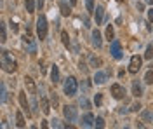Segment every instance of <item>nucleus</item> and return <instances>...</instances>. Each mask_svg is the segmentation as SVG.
Masks as SVG:
<instances>
[{"label": "nucleus", "instance_id": "obj_1", "mask_svg": "<svg viewBox=\"0 0 153 129\" xmlns=\"http://www.w3.org/2000/svg\"><path fill=\"white\" fill-rule=\"evenodd\" d=\"M16 68H18V63H16V60L10 56L7 51H2V70H4V72H9V73H12V72H16Z\"/></svg>", "mask_w": 153, "mask_h": 129}, {"label": "nucleus", "instance_id": "obj_2", "mask_svg": "<svg viewBox=\"0 0 153 129\" xmlns=\"http://www.w3.org/2000/svg\"><path fill=\"white\" fill-rule=\"evenodd\" d=\"M63 89H64V94L66 96H75L77 94V89H78V82L75 77H68L66 82H64V86H63Z\"/></svg>", "mask_w": 153, "mask_h": 129}, {"label": "nucleus", "instance_id": "obj_3", "mask_svg": "<svg viewBox=\"0 0 153 129\" xmlns=\"http://www.w3.org/2000/svg\"><path fill=\"white\" fill-rule=\"evenodd\" d=\"M37 33H38L40 40H44L47 37V19H45V16H40L37 19Z\"/></svg>", "mask_w": 153, "mask_h": 129}, {"label": "nucleus", "instance_id": "obj_4", "mask_svg": "<svg viewBox=\"0 0 153 129\" xmlns=\"http://www.w3.org/2000/svg\"><path fill=\"white\" fill-rule=\"evenodd\" d=\"M63 113H64V119L68 120V122H73V120H77V117H78L77 108L72 107V105H66V107L63 108Z\"/></svg>", "mask_w": 153, "mask_h": 129}, {"label": "nucleus", "instance_id": "obj_5", "mask_svg": "<svg viewBox=\"0 0 153 129\" xmlns=\"http://www.w3.org/2000/svg\"><path fill=\"white\" fill-rule=\"evenodd\" d=\"M19 105H21V108L26 112L28 117L33 115V112L30 110V103H28V99H26V92H19Z\"/></svg>", "mask_w": 153, "mask_h": 129}, {"label": "nucleus", "instance_id": "obj_6", "mask_svg": "<svg viewBox=\"0 0 153 129\" xmlns=\"http://www.w3.org/2000/svg\"><path fill=\"white\" fill-rule=\"evenodd\" d=\"M141 68V58L139 56H132L131 58V65H129V72L131 73H137Z\"/></svg>", "mask_w": 153, "mask_h": 129}, {"label": "nucleus", "instance_id": "obj_7", "mask_svg": "<svg viewBox=\"0 0 153 129\" xmlns=\"http://www.w3.org/2000/svg\"><path fill=\"white\" fill-rule=\"evenodd\" d=\"M112 94L115 99H122L125 96V89H123L120 84H113L112 86Z\"/></svg>", "mask_w": 153, "mask_h": 129}, {"label": "nucleus", "instance_id": "obj_8", "mask_svg": "<svg viewBox=\"0 0 153 129\" xmlns=\"http://www.w3.org/2000/svg\"><path fill=\"white\" fill-rule=\"evenodd\" d=\"M112 56L115 60L122 58V51H120V42L118 40H112Z\"/></svg>", "mask_w": 153, "mask_h": 129}, {"label": "nucleus", "instance_id": "obj_9", "mask_svg": "<svg viewBox=\"0 0 153 129\" xmlns=\"http://www.w3.org/2000/svg\"><path fill=\"white\" fill-rule=\"evenodd\" d=\"M94 14H96V25H101L103 19H104V7L103 5H98L94 9Z\"/></svg>", "mask_w": 153, "mask_h": 129}, {"label": "nucleus", "instance_id": "obj_10", "mask_svg": "<svg viewBox=\"0 0 153 129\" xmlns=\"http://www.w3.org/2000/svg\"><path fill=\"white\" fill-rule=\"evenodd\" d=\"M94 122H96V119H94L92 113H85V115L82 117V126H85V128H92Z\"/></svg>", "mask_w": 153, "mask_h": 129}, {"label": "nucleus", "instance_id": "obj_11", "mask_svg": "<svg viewBox=\"0 0 153 129\" xmlns=\"http://www.w3.org/2000/svg\"><path fill=\"white\" fill-rule=\"evenodd\" d=\"M92 44H94V45H96L98 49H99V47H101V45H103V39H101V33H99V31H98V30H94V31H92Z\"/></svg>", "mask_w": 153, "mask_h": 129}, {"label": "nucleus", "instance_id": "obj_12", "mask_svg": "<svg viewBox=\"0 0 153 129\" xmlns=\"http://www.w3.org/2000/svg\"><path fill=\"white\" fill-rule=\"evenodd\" d=\"M132 94L136 96V98L143 96V87H141V82H137V80H134V82H132Z\"/></svg>", "mask_w": 153, "mask_h": 129}, {"label": "nucleus", "instance_id": "obj_13", "mask_svg": "<svg viewBox=\"0 0 153 129\" xmlns=\"http://www.w3.org/2000/svg\"><path fill=\"white\" fill-rule=\"evenodd\" d=\"M24 86H26V91H28V92H31V94L37 91V86H35V82H33V79H31V77H24Z\"/></svg>", "mask_w": 153, "mask_h": 129}, {"label": "nucleus", "instance_id": "obj_14", "mask_svg": "<svg viewBox=\"0 0 153 129\" xmlns=\"http://www.w3.org/2000/svg\"><path fill=\"white\" fill-rule=\"evenodd\" d=\"M108 79V73L106 72H96V75H94V82L96 84H104Z\"/></svg>", "mask_w": 153, "mask_h": 129}, {"label": "nucleus", "instance_id": "obj_15", "mask_svg": "<svg viewBox=\"0 0 153 129\" xmlns=\"http://www.w3.org/2000/svg\"><path fill=\"white\" fill-rule=\"evenodd\" d=\"M59 9H61L63 16H70V14H72V9H70V5H68L66 0H61V2H59Z\"/></svg>", "mask_w": 153, "mask_h": 129}, {"label": "nucleus", "instance_id": "obj_16", "mask_svg": "<svg viewBox=\"0 0 153 129\" xmlns=\"http://www.w3.org/2000/svg\"><path fill=\"white\" fill-rule=\"evenodd\" d=\"M40 108H42V112H44L45 115H49V113H51V105H49L47 98H44V96L40 98Z\"/></svg>", "mask_w": 153, "mask_h": 129}, {"label": "nucleus", "instance_id": "obj_17", "mask_svg": "<svg viewBox=\"0 0 153 129\" xmlns=\"http://www.w3.org/2000/svg\"><path fill=\"white\" fill-rule=\"evenodd\" d=\"M51 79H52V82H54V84H58V82H59V70H58V66H52Z\"/></svg>", "mask_w": 153, "mask_h": 129}, {"label": "nucleus", "instance_id": "obj_18", "mask_svg": "<svg viewBox=\"0 0 153 129\" xmlns=\"http://www.w3.org/2000/svg\"><path fill=\"white\" fill-rule=\"evenodd\" d=\"M24 124H26V122H24L23 113H21V112H16V126H18V128H24Z\"/></svg>", "mask_w": 153, "mask_h": 129}, {"label": "nucleus", "instance_id": "obj_19", "mask_svg": "<svg viewBox=\"0 0 153 129\" xmlns=\"http://www.w3.org/2000/svg\"><path fill=\"white\" fill-rule=\"evenodd\" d=\"M23 44H24V45H28V49H30L31 52H35V44L31 42V39L28 37V35H24V37H23Z\"/></svg>", "mask_w": 153, "mask_h": 129}, {"label": "nucleus", "instance_id": "obj_20", "mask_svg": "<svg viewBox=\"0 0 153 129\" xmlns=\"http://www.w3.org/2000/svg\"><path fill=\"white\" fill-rule=\"evenodd\" d=\"M0 101H2V103L7 101V91H5V86H4V84H0Z\"/></svg>", "mask_w": 153, "mask_h": 129}, {"label": "nucleus", "instance_id": "obj_21", "mask_svg": "<svg viewBox=\"0 0 153 129\" xmlns=\"http://www.w3.org/2000/svg\"><path fill=\"white\" fill-rule=\"evenodd\" d=\"M144 58H146V60H152V58H153V44H150V45L146 47V52H144Z\"/></svg>", "mask_w": 153, "mask_h": 129}, {"label": "nucleus", "instance_id": "obj_22", "mask_svg": "<svg viewBox=\"0 0 153 129\" xmlns=\"http://www.w3.org/2000/svg\"><path fill=\"white\" fill-rule=\"evenodd\" d=\"M61 40H63V44L68 47L70 45V37H68V31H61Z\"/></svg>", "mask_w": 153, "mask_h": 129}, {"label": "nucleus", "instance_id": "obj_23", "mask_svg": "<svg viewBox=\"0 0 153 129\" xmlns=\"http://www.w3.org/2000/svg\"><path fill=\"white\" fill-rule=\"evenodd\" d=\"M0 40H2V42L7 40V33H5V25H4V23H2V26H0Z\"/></svg>", "mask_w": 153, "mask_h": 129}, {"label": "nucleus", "instance_id": "obj_24", "mask_svg": "<svg viewBox=\"0 0 153 129\" xmlns=\"http://www.w3.org/2000/svg\"><path fill=\"white\" fill-rule=\"evenodd\" d=\"M113 35H115V33H113V26L112 25H108V26H106V39L113 40Z\"/></svg>", "mask_w": 153, "mask_h": 129}, {"label": "nucleus", "instance_id": "obj_25", "mask_svg": "<svg viewBox=\"0 0 153 129\" xmlns=\"http://www.w3.org/2000/svg\"><path fill=\"white\" fill-rule=\"evenodd\" d=\"M24 7H26V10H28V12H33V10H35L33 0H26V2H24Z\"/></svg>", "mask_w": 153, "mask_h": 129}, {"label": "nucleus", "instance_id": "obj_26", "mask_svg": "<svg viewBox=\"0 0 153 129\" xmlns=\"http://www.w3.org/2000/svg\"><path fill=\"white\" fill-rule=\"evenodd\" d=\"M89 61H91L92 66H101V63H103V61L99 60V58H96V56H91V60Z\"/></svg>", "mask_w": 153, "mask_h": 129}, {"label": "nucleus", "instance_id": "obj_27", "mask_svg": "<svg viewBox=\"0 0 153 129\" xmlns=\"http://www.w3.org/2000/svg\"><path fill=\"white\" fill-rule=\"evenodd\" d=\"M144 82H146V84H153V70H150V72L144 75Z\"/></svg>", "mask_w": 153, "mask_h": 129}, {"label": "nucleus", "instance_id": "obj_28", "mask_svg": "<svg viewBox=\"0 0 153 129\" xmlns=\"http://www.w3.org/2000/svg\"><path fill=\"white\" fill-rule=\"evenodd\" d=\"M85 5H87V10L89 12H94V9H96L94 7V0H85Z\"/></svg>", "mask_w": 153, "mask_h": 129}, {"label": "nucleus", "instance_id": "obj_29", "mask_svg": "<svg viewBox=\"0 0 153 129\" xmlns=\"http://www.w3.org/2000/svg\"><path fill=\"white\" fill-rule=\"evenodd\" d=\"M143 119H144V120H153V113L146 110V112H143Z\"/></svg>", "mask_w": 153, "mask_h": 129}, {"label": "nucleus", "instance_id": "obj_30", "mask_svg": "<svg viewBox=\"0 0 153 129\" xmlns=\"http://www.w3.org/2000/svg\"><path fill=\"white\" fill-rule=\"evenodd\" d=\"M94 103H96V107H99L103 103V94H96V98H94Z\"/></svg>", "mask_w": 153, "mask_h": 129}, {"label": "nucleus", "instance_id": "obj_31", "mask_svg": "<svg viewBox=\"0 0 153 129\" xmlns=\"http://www.w3.org/2000/svg\"><path fill=\"white\" fill-rule=\"evenodd\" d=\"M94 126H98V128H104V120H103L101 117H98L96 122H94Z\"/></svg>", "mask_w": 153, "mask_h": 129}, {"label": "nucleus", "instance_id": "obj_32", "mask_svg": "<svg viewBox=\"0 0 153 129\" xmlns=\"http://www.w3.org/2000/svg\"><path fill=\"white\" fill-rule=\"evenodd\" d=\"M80 105L84 107V108H91V103H89V101H87L85 98H82V99H80Z\"/></svg>", "mask_w": 153, "mask_h": 129}, {"label": "nucleus", "instance_id": "obj_33", "mask_svg": "<svg viewBox=\"0 0 153 129\" xmlns=\"http://www.w3.org/2000/svg\"><path fill=\"white\" fill-rule=\"evenodd\" d=\"M51 101H52V105H54V107H58V103H59V101H58V96H56V92H54V94L51 96Z\"/></svg>", "mask_w": 153, "mask_h": 129}, {"label": "nucleus", "instance_id": "obj_34", "mask_svg": "<svg viewBox=\"0 0 153 129\" xmlns=\"http://www.w3.org/2000/svg\"><path fill=\"white\" fill-rule=\"evenodd\" d=\"M131 110H132V112H137V110H141V105H139V103H134Z\"/></svg>", "mask_w": 153, "mask_h": 129}, {"label": "nucleus", "instance_id": "obj_35", "mask_svg": "<svg viewBox=\"0 0 153 129\" xmlns=\"http://www.w3.org/2000/svg\"><path fill=\"white\" fill-rule=\"evenodd\" d=\"M10 28H12V31H18V30H19V26H18L16 23H10Z\"/></svg>", "mask_w": 153, "mask_h": 129}, {"label": "nucleus", "instance_id": "obj_36", "mask_svg": "<svg viewBox=\"0 0 153 129\" xmlns=\"http://www.w3.org/2000/svg\"><path fill=\"white\" fill-rule=\"evenodd\" d=\"M148 19H150V21L153 23V9H150V10H148Z\"/></svg>", "mask_w": 153, "mask_h": 129}, {"label": "nucleus", "instance_id": "obj_37", "mask_svg": "<svg viewBox=\"0 0 153 129\" xmlns=\"http://www.w3.org/2000/svg\"><path fill=\"white\" fill-rule=\"evenodd\" d=\"M37 7H38V9L44 7V0H37Z\"/></svg>", "mask_w": 153, "mask_h": 129}, {"label": "nucleus", "instance_id": "obj_38", "mask_svg": "<svg viewBox=\"0 0 153 129\" xmlns=\"http://www.w3.org/2000/svg\"><path fill=\"white\" fill-rule=\"evenodd\" d=\"M84 23H85V26H87V28H89V26H91V21L87 19V18H85V19H84Z\"/></svg>", "mask_w": 153, "mask_h": 129}, {"label": "nucleus", "instance_id": "obj_39", "mask_svg": "<svg viewBox=\"0 0 153 129\" xmlns=\"http://www.w3.org/2000/svg\"><path fill=\"white\" fill-rule=\"evenodd\" d=\"M70 2H72V5H75V4H77V2H78V0H70Z\"/></svg>", "mask_w": 153, "mask_h": 129}, {"label": "nucleus", "instance_id": "obj_40", "mask_svg": "<svg viewBox=\"0 0 153 129\" xmlns=\"http://www.w3.org/2000/svg\"><path fill=\"white\" fill-rule=\"evenodd\" d=\"M144 2H148V4H152L153 5V0H144Z\"/></svg>", "mask_w": 153, "mask_h": 129}, {"label": "nucleus", "instance_id": "obj_41", "mask_svg": "<svg viewBox=\"0 0 153 129\" xmlns=\"http://www.w3.org/2000/svg\"><path fill=\"white\" fill-rule=\"evenodd\" d=\"M117 2H122V0H117Z\"/></svg>", "mask_w": 153, "mask_h": 129}]
</instances>
